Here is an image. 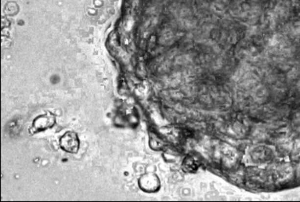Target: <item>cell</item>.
<instances>
[{
	"instance_id": "cell-1",
	"label": "cell",
	"mask_w": 300,
	"mask_h": 202,
	"mask_svg": "<svg viewBox=\"0 0 300 202\" xmlns=\"http://www.w3.org/2000/svg\"><path fill=\"white\" fill-rule=\"evenodd\" d=\"M55 115L48 112L43 115L37 117L34 120L33 125L30 128V133L36 134L38 132H43L46 129L51 128L55 124Z\"/></svg>"
},
{
	"instance_id": "cell-2",
	"label": "cell",
	"mask_w": 300,
	"mask_h": 202,
	"mask_svg": "<svg viewBox=\"0 0 300 202\" xmlns=\"http://www.w3.org/2000/svg\"><path fill=\"white\" fill-rule=\"evenodd\" d=\"M62 149L69 153H76L79 149V139L74 132H67L60 139Z\"/></svg>"
},
{
	"instance_id": "cell-3",
	"label": "cell",
	"mask_w": 300,
	"mask_h": 202,
	"mask_svg": "<svg viewBox=\"0 0 300 202\" xmlns=\"http://www.w3.org/2000/svg\"><path fill=\"white\" fill-rule=\"evenodd\" d=\"M139 186L141 190L146 192H154L159 190L160 180L157 176L153 174H146L140 178Z\"/></svg>"
},
{
	"instance_id": "cell-4",
	"label": "cell",
	"mask_w": 300,
	"mask_h": 202,
	"mask_svg": "<svg viewBox=\"0 0 300 202\" xmlns=\"http://www.w3.org/2000/svg\"><path fill=\"white\" fill-rule=\"evenodd\" d=\"M183 167H184V170H185L186 172H195L197 170L196 162L191 159L190 157H188L187 159L184 160Z\"/></svg>"
}]
</instances>
